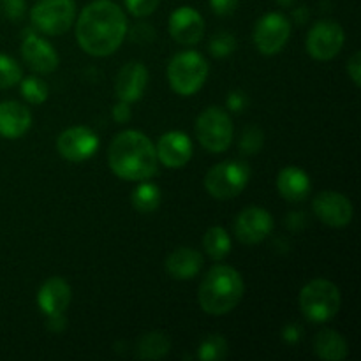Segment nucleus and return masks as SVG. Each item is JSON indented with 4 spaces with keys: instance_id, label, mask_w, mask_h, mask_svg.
I'll return each instance as SVG.
<instances>
[{
    "instance_id": "1",
    "label": "nucleus",
    "mask_w": 361,
    "mask_h": 361,
    "mask_svg": "<svg viewBox=\"0 0 361 361\" xmlns=\"http://www.w3.org/2000/svg\"><path fill=\"white\" fill-rule=\"evenodd\" d=\"M129 23L122 7L111 0H94L80 13L76 41L87 55L109 56L122 46Z\"/></svg>"
},
{
    "instance_id": "2",
    "label": "nucleus",
    "mask_w": 361,
    "mask_h": 361,
    "mask_svg": "<svg viewBox=\"0 0 361 361\" xmlns=\"http://www.w3.org/2000/svg\"><path fill=\"white\" fill-rule=\"evenodd\" d=\"M108 164L118 178L127 182L152 178L159 168L155 145L141 130H122L109 143Z\"/></svg>"
},
{
    "instance_id": "3",
    "label": "nucleus",
    "mask_w": 361,
    "mask_h": 361,
    "mask_svg": "<svg viewBox=\"0 0 361 361\" xmlns=\"http://www.w3.org/2000/svg\"><path fill=\"white\" fill-rule=\"evenodd\" d=\"M243 293L245 282L242 274L229 264H215L201 281L197 302L203 312L210 316H224L242 302Z\"/></svg>"
},
{
    "instance_id": "4",
    "label": "nucleus",
    "mask_w": 361,
    "mask_h": 361,
    "mask_svg": "<svg viewBox=\"0 0 361 361\" xmlns=\"http://www.w3.org/2000/svg\"><path fill=\"white\" fill-rule=\"evenodd\" d=\"M208 74H210V66L207 59L194 49L176 53L168 63L169 87L182 97L197 94L207 83Z\"/></svg>"
},
{
    "instance_id": "5",
    "label": "nucleus",
    "mask_w": 361,
    "mask_h": 361,
    "mask_svg": "<svg viewBox=\"0 0 361 361\" xmlns=\"http://www.w3.org/2000/svg\"><path fill=\"white\" fill-rule=\"evenodd\" d=\"M298 303L310 323H328L341 310L342 296L337 284L326 279H314L302 288Z\"/></svg>"
},
{
    "instance_id": "6",
    "label": "nucleus",
    "mask_w": 361,
    "mask_h": 361,
    "mask_svg": "<svg viewBox=\"0 0 361 361\" xmlns=\"http://www.w3.org/2000/svg\"><path fill=\"white\" fill-rule=\"evenodd\" d=\"M250 180V168L243 161H224L215 164L204 176V189L215 200L240 196Z\"/></svg>"
},
{
    "instance_id": "7",
    "label": "nucleus",
    "mask_w": 361,
    "mask_h": 361,
    "mask_svg": "<svg viewBox=\"0 0 361 361\" xmlns=\"http://www.w3.org/2000/svg\"><path fill=\"white\" fill-rule=\"evenodd\" d=\"M231 116L219 106H210L196 120V137L201 147L207 148L212 154H222L233 143Z\"/></svg>"
},
{
    "instance_id": "8",
    "label": "nucleus",
    "mask_w": 361,
    "mask_h": 361,
    "mask_svg": "<svg viewBox=\"0 0 361 361\" xmlns=\"http://www.w3.org/2000/svg\"><path fill=\"white\" fill-rule=\"evenodd\" d=\"M76 21L74 0H39L30 9L32 28L46 35H62Z\"/></svg>"
},
{
    "instance_id": "9",
    "label": "nucleus",
    "mask_w": 361,
    "mask_h": 361,
    "mask_svg": "<svg viewBox=\"0 0 361 361\" xmlns=\"http://www.w3.org/2000/svg\"><path fill=\"white\" fill-rule=\"evenodd\" d=\"M291 37V21L281 13H268L256 21L254 44L261 55H277Z\"/></svg>"
},
{
    "instance_id": "10",
    "label": "nucleus",
    "mask_w": 361,
    "mask_h": 361,
    "mask_svg": "<svg viewBox=\"0 0 361 361\" xmlns=\"http://www.w3.org/2000/svg\"><path fill=\"white\" fill-rule=\"evenodd\" d=\"M345 42V32L337 21L321 20L307 34V51L314 60L328 62L341 53Z\"/></svg>"
},
{
    "instance_id": "11",
    "label": "nucleus",
    "mask_w": 361,
    "mask_h": 361,
    "mask_svg": "<svg viewBox=\"0 0 361 361\" xmlns=\"http://www.w3.org/2000/svg\"><path fill=\"white\" fill-rule=\"evenodd\" d=\"M99 137L92 129L74 126L62 130L56 137V150L60 157L69 162H85L99 150Z\"/></svg>"
},
{
    "instance_id": "12",
    "label": "nucleus",
    "mask_w": 361,
    "mask_h": 361,
    "mask_svg": "<svg viewBox=\"0 0 361 361\" xmlns=\"http://www.w3.org/2000/svg\"><path fill=\"white\" fill-rule=\"evenodd\" d=\"M274 226L275 222L270 212L254 204L240 212L233 229H235L236 240L243 245H257L271 235Z\"/></svg>"
},
{
    "instance_id": "13",
    "label": "nucleus",
    "mask_w": 361,
    "mask_h": 361,
    "mask_svg": "<svg viewBox=\"0 0 361 361\" xmlns=\"http://www.w3.org/2000/svg\"><path fill=\"white\" fill-rule=\"evenodd\" d=\"M312 210L323 224L330 228H345L353 221V203L348 196L337 190H323L314 197Z\"/></svg>"
},
{
    "instance_id": "14",
    "label": "nucleus",
    "mask_w": 361,
    "mask_h": 361,
    "mask_svg": "<svg viewBox=\"0 0 361 361\" xmlns=\"http://www.w3.org/2000/svg\"><path fill=\"white\" fill-rule=\"evenodd\" d=\"M21 56L25 63L37 74L55 73L60 63L56 49L44 37L35 34L34 28H28L25 32L23 42H21Z\"/></svg>"
},
{
    "instance_id": "15",
    "label": "nucleus",
    "mask_w": 361,
    "mask_h": 361,
    "mask_svg": "<svg viewBox=\"0 0 361 361\" xmlns=\"http://www.w3.org/2000/svg\"><path fill=\"white\" fill-rule=\"evenodd\" d=\"M155 152H157V161L164 164V168L178 169L189 164L194 147L190 137L183 130H169L162 134Z\"/></svg>"
},
{
    "instance_id": "16",
    "label": "nucleus",
    "mask_w": 361,
    "mask_h": 361,
    "mask_svg": "<svg viewBox=\"0 0 361 361\" xmlns=\"http://www.w3.org/2000/svg\"><path fill=\"white\" fill-rule=\"evenodd\" d=\"M169 35L178 44L194 46L203 39L204 20L194 7L182 6L169 16Z\"/></svg>"
},
{
    "instance_id": "17",
    "label": "nucleus",
    "mask_w": 361,
    "mask_h": 361,
    "mask_svg": "<svg viewBox=\"0 0 361 361\" xmlns=\"http://www.w3.org/2000/svg\"><path fill=\"white\" fill-rule=\"evenodd\" d=\"M148 87V69L143 62H129L118 71L115 92L118 101L137 102Z\"/></svg>"
},
{
    "instance_id": "18",
    "label": "nucleus",
    "mask_w": 361,
    "mask_h": 361,
    "mask_svg": "<svg viewBox=\"0 0 361 361\" xmlns=\"http://www.w3.org/2000/svg\"><path fill=\"white\" fill-rule=\"evenodd\" d=\"M71 298H73L71 286L62 277H49L48 281L42 282L37 291V305L44 317L66 314Z\"/></svg>"
},
{
    "instance_id": "19",
    "label": "nucleus",
    "mask_w": 361,
    "mask_h": 361,
    "mask_svg": "<svg viewBox=\"0 0 361 361\" xmlns=\"http://www.w3.org/2000/svg\"><path fill=\"white\" fill-rule=\"evenodd\" d=\"M32 127V113L18 101L0 102V136L6 140H18Z\"/></svg>"
},
{
    "instance_id": "20",
    "label": "nucleus",
    "mask_w": 361,
    "mask_h": 361,
    "mask_svg": "<svg viewBox=\"0 0 361 361\" xmlns=\"http://www.w3.org/2000/svg\"><path fill=\"white\" fill-rule=\"evenodd\" d=\"M275 185H277L279 194L289 203H302L312 189L310 176L298 166H288L281 169Z\"/></svg>"
},
{
    "instance_id": "21",
    "label": "nucleus",
    "mask_w": 361,
    "mask_h": 361,
    "mask_svg": "<svg viewBox=\"0 0 361 361\" xmlns=\"http://www.w3.org/2000/svg\"><path fill=\"white\" fill-rule=\"evenodd\" d=\"M164 267L169 277L175 281H190L200 275L203 268V256L190 247H178L169 254Z\"/></svg>"
},
{
    "instance_id": "22",
    "label": "nucleus",
    "mask_w": 361,
    "mask_h": 361,
    "mask_svg": "<svg viewBox=\"0 0 361 361\" xmlns=\"http://www.w3.org/2000/svg\"><path fill=\"white\" fill-rule=\"evenodd\" d=\"M314 353L324 361H342L348 358V341L335 330H321L314 338Z\"/></svg>"
},
{
    "instance_id": "23",
    "label": "nucleus",
    "mask_w": 361,
    "mask_h": 361,
    "mask_svg": "<svg viewBox=\"0 0 361 361\" xmlns=\"http://www.w3.org/2000/svg\"><path fill=\"white\" fill-rule=\"evenodd\" d=\"M171 351V338L164 331H148L137 342V358L162 360Z\"/></svg>"
},
{
    "instance_id": "24",
    "label": "nucleus",
    "mask_w": 361,
    "mask_h": 361,
    "mask_svg": "<svg viewBox=\"0 0 361 361\" xmlns=\"http://www.w3.org/2000/svg\"><path fill=\"white\" fill-rule=\"evenodd\" d=\"M130 201H133V207L136 208L141 214H152V212L157 210L161 207L162 194L155 183L147 182V180H141L140 185L133 190L130 194Z\"/></svg>"
},
{
    "instance_id": "25",
    "label": "nucleus",
    "mask_w": 361,
    "mask_h": 361,
    "mask_svg": "<svg viewBox=\"0 0 361 361\" xmlns=\"http://www.w3.org/2000/svg\"><path fill=\"white\" fill-rule=\"evenodd\" d=\"M203 249L214 261H222L231 252V236L221 226H214L203 236Z\"/></svg>"
},
{
    "instance_id": "26",
    "label": "nucleus",
    "mask_w": 361,
    "mask_h": 361,
    "mask_svg": "<svg viewBox=\"0 0 361 361\" xmlns=\"http://www.w3.org/2000/svg\"><path fill=\"white\" fill-rule=\"evenodd\" d=\"M20 92L23 95V99L30 104H42V102L48 101L49 97V88L46 85V81H42L41 78L37 76H28V78H21L20 83Z\"/></svg>"
},
{
    "instance_id": "27",
    "label": "nucleus",
    "mask_w": 361,
    "mask_h": 361,
    "mask_svg": "<svg viewBox=\"0 0 361 361\" xmlns=\"http://www.w3.org/2000/svg\"><path fill=\"white\" fill-rule=\"evenodd\" d=\"M228 341L222 335H208L197 349V358L201 361H219L228 356Z\"/></svg>"
},
{
    "instance_id": "28",
    "label": "nucleus",
    "mask_w": 361,
    "mask_h": 361,
    "mask_svg": "<svg viewBox=\"0 0 361 361\" xmlns=\"http://www.w3.org/2000/svg\"><path fill=\"white\" fill-rule=\"evenodd\" d=\"M21 78H23V71H21L20 63L11 56L0 53V90L14 87L20 83Z\"/></svg>"
},
{
    "instance_id": "29",
    "label": "nucleus",
    "mask_w": 361,
    "mask_h": 361,
    "mask_svg": "<svg viewBox=\"0 0 361 361\" xmlns=\"http://www.w3.org/2000/svg\"><path fill=\"white\" fill-rule=\"evenodd\" d=\"M236 46H238V42H236V37L231 32H219L210 39L208 48H210V53L215 59H226V56L235 53Z\"/></svg>"
},
{
    "instance_id": "30",
    "label": "nucleus",
    "mask_w": 361,
    "mask_h": 361,
    "mask_svg": "<svg viewBox=\"0 0 361 361\" xmlns=\"http://www.w3.org/2000/svg\"><path fill=\"white\" fill-rule=\"evenodd\" d=\"M264 143V133L256 126L245 127L240 137V152L243 155H256Z\"/></svg>"
},
{
    "instance_id": "31",
    "label": "nucleus",
    "mask_w": 361,
    "mask_h": 361,
    "mask_svg": "<svg viewBox=\"0 0 361 361\" xmlns=\"http://www.w3.org/2000/svg\"><path fill=\"white\" fill-rule=\"evenodd\" d=\"M0 11L11 21H21L27 14L25 0H0Z\"/></svg>"
},
{
    "instance_id": "32",
    "label": "nucleus",
    "mask_w": 361,
    "mask_h": 361,
    "mask_svg": "<svg viewBox=\"0 0 361 361\" xmlns=\"http://www.w3.org/2000/svg\"><path fill=\"white\" fill-rule=\"evenodd\" d=\"M161 0H126V7L133 16L147 18L155 13Z\"/></svg>"
},
{
    "instance_id": "33",
    "label": "nucleus",
    "mask_w": 361,
    "mask_h": 361,
    "mask_svg": "<svg viewBox=\"0 0 361 361\" xmlns=\"http://www.w3.org/2000/svg\"><path fill=\"white\" fill-rule=\"evenodd\" d=\"M129 32L130 41L137 42V44H148V42H154L157 34H155V28L148 23H137L136 27H133Z\"/></svg>"
},
{
    "instance_id": "34",
    "label": "nucleus",
    "mask_w": 361,
    "mask_h": 361,
    "mask_svg": "<svg viewBox=\"0 0 361 361\" xmlns=\"http://www.w3.org/2000/svg\"><path fill=\"white\" fill-rule=\"evenodd\" d=\"M208 2H210L212 11H214L217 16L226 18L231 16V14L238 9L240 0H208Z\"/></svg>"
},
{
    "instance_id": "35",
    "label": "nucleus",
    "mask_w": 361,
    "mask_h": 361,
    "mask_svg": "<svg viewBox=\"0 0 361 361\" xmlns=\"http://www.w3.org/2000/svg\"><path fill=\"white\" fill-rule=\"evenodd\" d=\"M226 104H228V108L231 109V111L240 113L247 108V104H249V97H247V94L243 90H233L229 92Z\"/></svg>"
},
{
    "instance_id": "36",
    "label": "nucleus",
    "mask_w": 361,
    "mask_h": 361,
    "mask_svg": "<svg viewBox=\"0 0 361 361\" xmlns=\"http://www.w3.org/2000/svg\"><path fill=\"white\" fill-rule=\"evenodd\" d=\"M348 74L355 87H361V51H355L348 62Z\"/></svg>"
},
{
    "instance_id": "37",
    "label": "nucleus",
    "mask_w": 361,
    "mask_h": 361,
    "mask_svg": "<svg viewBox=\"0 0 361 361\" xmlns=\"http://www.w3.org/2000/svg\"><path fill=\"white\" fill-rule=\"evenodd\" d=\"M111 115L116 123H127L130 120V116H133V109H130L129 102L118 101L115 106H113Z\"/></svg>"
},
{
    "instance_id": "38",
    "label": "nucleus",
    "mask_w": 361,
    "mask_h": 361,
    "mask_svg": "<svg viewBox=\"0 0 361 361\" xmlns=\"http://www.w3.org/2000/svg\"><path fill=\"white\" fill-rule=\"evenodd\" d=\"M46 326H48V330L53 331V334H62L67 326L66 316H63V314H60V316L46 317Z\"/></svg>"
},
{
    "instance_id": "39",
    "label": "nucleus",
    "mask_w": 361,
    "mask_h": 361,
    "mask_svg": "<svg viewBox=\"0 0 361 361\" xmlns=\"http://www.w3.org/2000/svg\"><path fill=\"white\" fill-rule=\"evenodd\" d=\"M282 337H284L286 342L295 344V342H298L300 337H302V330H300V326H296V324H288V326L284 328V331H282Z\"/></svg>"
},
{
    "instance_id": "40",
    "label": "nucleus",
    "mask_w": 361,
    "mask_h": 361,
    "mask_svg": "<svg viewBox=\"0 0 361 361\" xmlns=\"http://www.w3.org/2000/svg\"><path fill=\"white\" fill-rule=\"evenodd\" d=\"M295 20L296 23L303 25L307 20H309V11H307V7H298V9L295 11Z\"/></svg>"
},
{
    "instance_id": "41",
    "label": "nucleus",
    "mask_w": 361,
    "mask_h": 361,
    "mask_svg": "<svg viewBox=\"0 0 361 361\" xmlns=\"http://www.w3.org/2000/svg\"><path fill=\"white\" fill-rule=\"evenodd\" d=\"M275 2H277L279 6H282V7H289V6H293L296 0H275Z\"/></svg>"
}]
</instances>
